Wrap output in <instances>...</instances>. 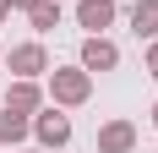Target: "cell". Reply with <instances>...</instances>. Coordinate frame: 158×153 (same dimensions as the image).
<instances>
[{
	"instance_id": "cell-1",
	"label": "cell",
	"mask_w": 158,
	"mask_h": 153,
	"mask_svg": "<svg viewBox=\"0 0 158 153\" xmlns=\"http://www.w3.org/2000/svg\"><path fill=\"white\" fill-rule=\"evenodd\" d=\"M87 93H93V71H82V66L49 71V98L55 104H87Z\"/></svg>"
},
{
	"instance_id": "cell-2",
	"label": "cell",
	"mask_w": 158,
	"mask_h": 153,
	"mask_svg": "<svg viewBox=\"0 0 158 153\" xmlns=\"http://www.w3.org/2000/svg\"><path fill=\"white\" fill-rule=\"evenodd\" d=\"M33 131H38L44 148H65V142H71V120H65L55 104H49V109H33Z\"/></svg>"
},
{
	"instance_id": "cell-3",
	"label": "cell",
	"mask_w": 158,
	"mask_h": 153,
	"mask_svg": "<svg viewBox=\"0 0 158 153\" xmlns=\"http://www.w3.org/2000/svg\"><path fill=\"white\" fill-rule=\"evenodd\" d=\"M120 66V49L104 38V33H87V44H82V71H114Z\"/></svg>"
},
{
	"instance_id": "cell-4",
	"label": "cell",
	"mask_w": 158,
	"mask_h": 153,
	"mask_svg": "<svg viewBox=\"0 0 158 153\" xmlns=\"http://www.w3.org/2000/svg\"><path fill=\"white\" fill-rule=\"evenodd\" d=\"M131 148H136V126L131 120H109L98 131V153H131Z\"/></svg>"
},
{
	"instance_id": "cell-5",
	"label": "cell",
	"mask_w": 158,
	"mask_h": 153,
	"mask_svg": "<svg viewBox=\"0 0 158 153\" xmlns=\"http://www.w3.org/2000/svg\"><path fill=\"white\" fill-rule=\"evenodd\" d=\"M11 71H16V76H44V71H49L44 44H16V49H11Z\"/></svg>"
},
{
	"instance_id": "cell-6",
	"label": "cell",
	"mask_w": 158,
	"mask_h": 153,
	"mask_svg": "<svg viewBox=\"0 0 158 153\" xmlns=\"http://www.w3.org/2000/svg\"><path fill=\"white\" fill-rule=\"evenodd\" d=\"M77 22L87 33H104L114 22V0H77Z\"/></svg>"
},
{
	"instance_id": "cell-7",
	"label": "cell",
	"mask_w": 158,
	"mask_h": 153,
	"mask_svg": "<svg viewBox=\"0 0 158 153\" xmlns=\"http://www.w3.org/2000/svg\"><path fill=\"white\" fill-rule=\"evenodd\" d=\"M6 104L22 109V115H33V109H44V93H38V82H33V76H16L11 93H6Z\"/></svg>"
},
{
	"instance_id": "cell-8",
	"label": "cell",
	"mask_w": 158,
	"mask_h": 153,
	"mask_svg": "<svg viewBox=\"0 0 158 153\" xmlns=\"http://www.w3.org/2000/svg\"><path fill=\"white\" fill-rule=\"evenodd\" d=\"M131 33L136 38H158V0H136L131 6Z\"/></svg>"
},
{
	"instance_id": "cell-9",
	"label": "cell",
	"mask_w": 158,
	"mask_h": 153,
	"mask_svg": "<svg viewBox=\"0 0 158 153\" xmlns=\"http://www.w3.org/2000/svg\"><path fill=\"white\" fill-rule=\"evenodd\" d=\"M27 131H33V120L22 115V109H11V104L0 109V142H6V148H11V142H22Z\"/></svg>"
},
{
	"instance_id": "cell-10",
	"label": "cell",
	"mask_w": 158,
	"mask_h": 153,
	"mask_svg": "<svg viewBox=\"0 0 158 153\" xmlns=\"http://www.w3.org/2000/svg\"><path fill=\"white\" fill-rule=\"evenodd\" d=\"M27 22H33L38 33L60 28V0H33V6H27Z\"/></svg>"
},
{
	"instance_id": "cell-11",
	"label": "cell",
	"mask_w": 158,
	"mask_h": 153,
	"mask_svg": "<svg viewBox=\"0 0 158 153\" xmlns=\"http://www.w3.org/2000/svg\"><path fill=\"white\" fill-rule=\"evenodd\" d=\"M147 76H153V82H158V44L147 49Z\"/></svg>"
},
{
	"instance_id": "cell-12",
	"label": "cell",
	"mask_w": 158,
	"mask_h": 153,
	"mask_svg": "<svg viewBox=\"0 0 158 153\" xmlns=\"http://www.w3.org/2000/svg\"><path fill=\"white\" fill-rule=\"evenodd\" d=\"M6 11H11V0H0V22H6Z\"/></svg>"
},
{
	"instance_id": "cell-13",
	"label": "cell",
	"mask_w": 158,
	"mask_h": 153,
	"mask_svg": "<svg viewBox=\"0 0 158 153\" xmlns=\"http://www.w3.org/2000/svg\"><path fill=\"white\" fill-rule=\"evenodd\" d=\"M11 6H22V11H27V6H33V0H11Z\"/></svg>"
},
{
	"instance_id": "cell-14",
	"label": "cell",
	"mask_w": 158,
	"mask_h": 153,
	"mask_svg": "<svg viewBox=\"0 0 158 153\" xmlns=\"http://www.w3.org/2000/svg\"><path fill=\"white\" fill-rule=\"evenodd\" d=\"M153 126H158V104H153Z\"/></svg>"
},
{
	"instance_id": "cell-15",
	"label": "cell",
	"mask_w": 158,
	"mask_h": 153,
	"mask_svg": "<svg viewBox=\"0 0 158 153\" xmlns=\"http://www.w3.org/2000/svg\"><path fill=\"white\" fill-rule=\"evenodd\" d=\"M0 55H6V49H0Z\"/></svg>"
}]
</instances>
